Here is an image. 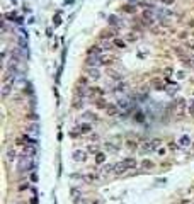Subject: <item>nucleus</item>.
Wrapping results in <instances>:
<instances>
[{
  "instance_id": "f257e3e1",
  "label": "nucleus",
  "mask_w": 194,
  "mask_h": 204,
  "mask_svg": "<svg viewBox=\"0 0 194 204\" xmlns=\"http://www.w3.org/2000/svg\"><path fill=\"white\" fill-rule=\"evenodd\" d=\"M136 167V160L135 158H126V160H123V162H119L114 165V172L116 174H124V172H128V170H133Z\"/></svg>"
},
{
  "instance_id": "f03ea898",
  "label": "nucleus",
  "mask_w": 194,
  "mask_h": 204,
  "mask_svg": "<svg viewBox=\"0 0 194 204\" xmlns=\"http://www.w3.org/2000/svg\"><path fill=\"white\" fill-rule=\"evenodd\" d=\"M162 145V140H153V141H147L145 145H141V150L143 151H152V150L158 148Z\"/></svg>"
},
{
  "instance_id": "7ed1b4c3",
  "label": "nucleus",
  "mask_w": 194,
  "mask_h": 204,
  "mask_svg": "<svg viewBox=\"0 0 194 204\" xmlns=\"http://www.w3.org/2000/svg\"><path fill=\"white\" fill-rule=\"evenodd\" d=\"M184 109H186V100H177L175 102V114L177 116H184Z\"/></svg>"
},
{
  "instance_id": "20e7f679",
  "label": "nucleus",
  "mask_w": 194,
  "mask_h": 204,
  "mask_svg": "<svg viewBox=\"0 0 194 204\" xmlns=\"http://www.w3.org/2000/svg\"><path fill=\"white\" fill-rule=\"evenodd\" d=\"M150 83L155 87V90H163V87H165V83H163V78H153Z\"/></svg>"
},
{
  "instance_id": "39448f33",
  "label": "nucleus",
  "mask_w": 194,
  "mask_h": 204,
  "mask_svg": "<svg viewBox=\"0 0 194 204\" xmlns=\"http://www.w3.org/2000/svg\"><path fill=\"white\" fill-rule=\"evenodd\" d=\"M117 109H119V107H117L116 104H109V106L106 107V112H107V116H116Z\"/></svg>"
},
{
  "instance_id": "423d86ee",
  "label": "nucleus",
  "mask_w": 194,
  "mask_h": 204,
  "mask_svg": "<svg viewBox=\"0 0 194 204\" xmlns=\"http://www.w3.org/2000/svg\"><path fill=\"white\" fill-rule=\"evenodd\" d=\"M73 157H75V160H77V162H83V160L87 158V153H85L83 150H82V151L78 150V151H75V153H73Z\"/></svg>"
},
{
  "instance_id": "0eeeda50",
  "label": "nucleus",
  "mask_w": 194,
  "mask_h": 204,
  "mask_svg": "<svg viewBox=\"0 0 194 204\" xmlns=\"http://www.w3.org/2000/svg\"><path fill=\"white\" fill-rule=\"evenodd\" d=\"M77 129H78V133H82V134H87V133H90V129H92V126L85 123V124H80V126H78Z\"/></svg>"
},
{
  "instance_id": "6e6552de",
  "label": "nucleus",
  "mask_w": 194,
  "mask_h": 204,
  "mask_svg": "<svg viewBox=\"0 0 194 204\" xmlns=\"http://www.w3.org/2000/svg\"><path fill=\"white\" fill-rule=\"evenodd\" d=\"M113 44L116 46V48H126V41H123V39H119V37H114V41H113Z\"/></svg>"
},
{
  "instance_id": "1a4fd4ad",
  "label": "nucleus",
  "mask_w": 194,
  "mask_h": 204,
  "mask_svg": "<svg viewBox=\"0 0 194 204\" xmlns=\"http://www.w3.org/2000/svg\"><path fill=\"white\" fill-rule=\"evenodd\" d=\"M104 162H106V153L97 151L96 153V163H104Z\"/></svg>"
},
{
  "instance_id": "9d476101",
  "label": "nucleus",
  "mask_w": 194,
  "mask_h": 204,
  "mask_svg": "<svg viewBox=\"0 0 194 204\" xmlns=\"http://www.w3.org/2000/svg\"><path fill=\"white\" fill-rule=\"evenodd\" d=\"M87 94H89V95H102V90H100L99 87H89Z\"/></svg>"
},
{
  "instance_id": "9b49d317",
  "label": "nucleus",
  "mask_w": 194,
  "mask_h": 204,
  "mask_svg": "<svg viewBox=\"0 0 194 204\" xmlns=\"http://www.w3.org/2000/svg\"><path fill=\"white\" fill-rule=\"evenodd\" d=\"M94 104H96V106L99 107V109H106V107H107V104H106V100H104L102 97L96 99V102H94Z\"/></svg>"
},
{
  "instance_id": "f8f14e48",
  "label": "nucleus",
  "mask_w": 194,
  "mask_h": 204,
  "mask_svg": "<svg viewBox=\"0 0 194 204\" xmlns=\"http://www.w3.org/2000/svg\"><path fill=\"white\" fill-rule=\"evenodd\" d=\"M114 34H116V33H114L113 29H106V31H102L100 36L104 37V39H109V37H114Z\"/></svg>"
},
{
  "instance_id": "ddd939ff",
  "label": "nucleus",
  "mask_w": 194,
  "mask_h": 204,
  "mask_svg": "<svg viewBox=\"0 0 194 204\" xmlns=\"http://www.w3.org/2000/svg\"><path fill=\"white\" fill-rule=\"evenodd\" d=\"M113 61H114V56H102L100 58V63L102 65H111Z\"/></svg>"
},
{
  "instance_id": "4468645a",
  "label": "nucleus",
  "mask_w": 194,
  "mask_h": 204,
  "mask_svg": "<svg viewBox=\"0 0 194 204\" xmlns=\"http://www.w3.org/2000/svg\"><path fill=\"white\" fill-rule=\"evenodd\" d=\"M89 77L97 80V78L100 77V73H99V70H97V68H90V70H89Z\"/></svg>"
},
{
  "instance_id": "2eb2a0df",
  "label": "nucleus",
  "mask_w": 194,
  "mask_h": 204,
  "mask_svg": "<svg viewBox=\"0 0 194 204\" xmlns=\"http://www.w3.org/2000/svg\"><path fill=\"white\" fill-rule=\"evenodd\" d=\"M27 134H33V136H36V134H38V126H36V124L29 126V128H27Z\"/></svg>"
},
{
  "instance_id": "dca6fc26",
  "label": "nucleus",
  "mask_w": 194,
  "mask_h": 204,
  "mask_svg": "<svg viewBox=\"0 0 194 204\" xmlns=\"http://www.w3.org/2000/svg\"><path fill=\"white\" fill-rule=\"evenodd\" d=\"M10 89H12V87H10L9 83H5V85H3V90H2V97H7V95L10 94Z\"/></svg>"
},
{
  "instance_id": "f3484780",
  "label": "nucleus",
  "mask_w": 194,
  "mask_h": 204,
  "mask_svg": "<svg viewBox=\"0 0 194 204\" xmlns=\"http://www.w3.org/2000/svg\"><path fill=\"white\" fill-rule=\"evenodd\" d=\"M187 145H189V138H187V136L180 138V141H179V146H187Z\"/></svg>"
},
{
  "instance_id": "a211bd4d",
  "label": "nucleus",
  "mask_w": 194,
  "mask_h": 204,
  "mask_svg": "<svg viewBox=\"0 0 194 204\" xmlns=\"http://www.w3.org/2000/svg\"><path fill=\"white\" fill-rule=\"evenodd\" d=\"M145 168H152L153 167V162H150V160H143V163H141Z\"/></svg>"
},
{
  "instance_id": "6ab92c4d",
  "label": "nucleus",
  "mask_w": 194,
  "mask_h": 204,
  "mask_svg": "<svg viewBox=\"0 0 194 204\" xmlns=\"http://www.w3.org/2000/svg\"><path fill=\"white\" fill-rule=\"evenodd\" d=\"M17 157V153H16V150H9V160H14Z\"/></svg>"
},
{
  "instance_id": "aec40b11",
  "label": "nucleus",
  "mask_w": 194,
  "mask_h": 204,
  "mask_svg": "<svg viewBox=\"0 0 194 204\" xmlns=\"http://www.w3.org/2000/svg\"><path fill=\"white\" fill-rule=\"evenodd\" d=\"M17 189H19V190H26V189H29V182H22Z\"/></svg>"
},
{
  "instance_id": "412c9836",
  "label": "nucleus",
  "mask_w": 194,
  "mask_h": 204,
  "mask_svg": "<svg viewBox=\"0 0 194 204\" xmlns=\"http://www.w3.org/2000/svg\"><path fill=\"white\" fill-rule=\"evenodd\" d=\"M136 146H138V143H136V141H131V140L128 141V148H136Z\"/></svg>"
},
{
  "instance_id": "4be33fe9",
  "label": "nucleus",
  "mask_w": 194,
  "mask_h": 204,
  "mask_svg": "<svg viewBox=\"0 0 194 204\" xmlns=\"http://www.w3.org/2000/svg\"><path fill=\"white\" fill-rule=\"evenodd\" d=\"M163 73H165V77H170V73H172V68H169V66H167V68L163 70Z\"/></svg>"
},
{
  "instance_id": "5701e85b",
  "label": "nucleus",
  "mask_w": 194,
  "mask_h": 204,
  "mask_svg": "<svg viewBox=\"0 0 194 204\" xmlns=\"http://www.w3.org/2000/svg\"><path fill=\"white\" fill-rule=\"evenodd\" d=\"M124 10H126V12H135V9H133L131 5H128V7H124Z\"/></svg>"
},
{
  "instance_id": "b1692460",
  "label": "nucleus",
  "mask_w": 194,
  "mask_h": 204,
  "mask_svg": "<svg viewBox=\"0 0 194 204\" xmlns=\"http://www.w3.org/2000/svg\"><path fill=\"white\" fill-rule=\"evenodd\" d=\"M128 39H130V41H135V39H136V36L133 34V33H130V36H128Z\"/></svg>"
},
{
  "instance_id": "393cba45",
  "label": "nucleus",
  "mask_w": 194,
  "mask_h": 204,
  "mask_svg": "<svg viewBox=\"0 0 194 204\" xmlns=\"http://www.w3.org/2000/svg\"><path fill=\"white\" fill-rule=\"evenodd\" d=\"M163 3H172V0H162Z\"/></svg>"
},
{
  "instance_id": "a878e982",
  "label": "nucleus",
  "mask_w": 194,
  "mask_h": 204,
  "mask_svg": "<svg viewBox=\"0 0 194 204\" xmlns=\"http://www.w3.org/2000/svg\"><path fill=\"white\" fill-rule=\"evenodd\" d=\"M191 48H193V49H194V44H193V46H191Z\"/></svg>"
},
{
  "instance_id": "bb28decb",
  "label": "nucleus",
  "mask_w": 194,
  "mask_h": 204,
  "mask_svg": "<svg viewBox=\"0 0 194 204\" xmlns=\"http://www.w3.org/2000/svg\"><path fill=\"white\" fill-rule=\"evenodd\" d=\"M82 204H87V203H82Z\"/></svg>"
},
{
  "instance_id": "cd10ccee",
  "label": "nucleus",
  "mask_w": 194,
  "mask_h": 204,
  "mask_svg": "<svg viewBox=\"0 0 194 204\" xmlns=\"http://www.w3.org/2000/svg\"><path fill=\"white\" fill-rule=\"evenodd\" d=\"M193 36H194V33H193Z\"/></svg>"
},
{
  "instance_id": "c85d7f7f",
  "label": "nucleus",
  "mask_w": 194,
  "mask_h": 204,
  "mask_svg": "<svg viewBox=\"0 0 194 204\" xmlns=\"http://www.w3.org/2000/svg\"><path fill=\"white\" fill-rule=\"evenodd\" d=\"M193 146H194V145H193Z\"/></svg>"
}]
</instances>
